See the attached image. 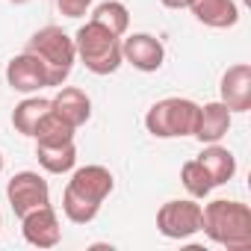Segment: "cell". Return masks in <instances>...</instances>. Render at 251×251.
Masks as SVG:
<instances>
[{"label":"cell","mask_w":251,"mask_h":251,"mask_svg":"<svg viewBox=\"0 0 251 251\" xmlns=\"http://www.w3.org/2000/svg\"><path fill=\"white\" fill-rule=\"evenodd\" d=\"M201 230L210 242L227 251H245L251 248V207L242 201L216 198L201 207Z\"/></svg>","instance_id":"obj_1"},{"label":"cell","mask_w":251,"mask_h":251,"mask_svg":"<svg viewBox=\"0 0 251 251\" xmlns=\"http://www.w3.org/2000/svg\"><path fill=\"white\" fill-rule=\"evenodd\" d=\"M27 50L45 65L48 71V86H62L77 62V45L74 39L62 30V27H42L33 33V39L27 42Z\"/></svg>","instance_id":"obj_2"},{"label":"cell","mask_w":251,"mask_h":251,"mask_svg":"<svg viewBox=\"0 0 251 251\" xmlns=\"http://www.w3.org/2000/svg\"><path fill=\"white\" fill-rule=\"evenodd\" d=\"M74 45H77V59L98 77L115 74L124 62L121 59V36L109 33L103 24H98L92 18L77 30Z\"/></svg>","instance_id":"obj_3"},{"label":"cell","mask_w":251,"mask_h":251,"mask_svg":"<svg viewBox=\"0 0 251 251\" xmlns=\"http://www.w3.org/2000/svg\"><path fill=\"white\" fill-rule=\"evenodd\" d=\"M198 103L189 98H163L145 112V130L154 139H183L195 133Z\"/></svg>","instance_id":"obj_4"},{"label":"cell","mask_w":251,"mask_h":251,"mask_svg":"<svg viewBox=\"0 0 251 251\" xmlns=\"http://www.w3.org/2000/svg\"><path fill=\"white\" fill-rule=\"evenodd\" d=\"M157 230L166 239H189L201 230L198 198H172L157 210Z\"/></svg>","instance_id":"obj_5"},{"label":"cell","mask_w":251,"mask_h":251,"mask_svg":"<svg viewBox=\"0 0 251 251\" xmlns=\"http://www.w3.org/2000/svg\"><path fill=\"white\" fill-rule=\"evenodd\" d=\"M6 198H9V207L12 213L21 219L24 213L42 207V204H50V186L48 180L39 175V172H18L12 175V180L6 183Z\"/></svg>","instance_id":"obj_6"},{"label":"cell","mask_w":251,"mask_h":251,"mask_svg":"<svg viewBox=\"0 0 251 251\" xmlns=\"http://www.w3.org/2000/svg\"><path fill=\"white\" fill-rule=\"evenodd\" d=\"M21 236L27 245L33 248H53L62 239V227H59V216L50 204H42L30 213L21 216Z\"/></svg>","instance_id":"obj_7"},{"label":"cell","mask_w":251,"mask_h":251,"mask_svg":"<svg viewBox=\"0 0 251 251\" xmlns=\"http://www.w3.org/2000/svg\"><path fill=\"white\" fill-rule=\"evenodd\" d=\"M121 59L127 62V65H133L136 71L154 74L166 62V48L151 33H133L127 39H121Z\"/></svg>","instance_id":"obj_8"},{"label":"cell","mask_w":251,"mask_h":251,"mask_svg":"<svg viewBox=\"0 0 251 251\" xmlns=\"http://www.w3.org/2000/svg\"><path fill=\"white\" fill-rule=\"evenodd\" d=\"M65 189L77 192L80 198H86L98 207H103V201L115 189V177L106 166H83V169H71V180Z\"/></svg>","instance_id":"obj_9"},{"label":"cell","mask_w":251,"mask_h":251,"mask_svg":"<svg viewBox=\"0 0 251 251\" xmlns=\"http://www.w3.org/2000/svg\"><path fill=\"white\" fill-rule=\"evenodd\" d=\"M219 100L230 112H248L251 109V65L248 62H236L222 74Z\"/></svg>","instance_id":"obj_10"},{"label":"cell","mask_w":251,"mask_h":251,"mask_svg":"<svg viewBox=\"0 0 251 251\" xmlns=\"http://www.w3.org/2000/svg\"><path fill=\"white\" fill-rule=\"evenodd\" d=\"M6 83L15 92H21V95H36V92H42L48 86V71H45V65L30 50H24V53H18V56L9 59V65H6Z\"/></svg>","instance_id":"obj_11"},{"label":"cell","mask_w":251,"mask_h":251,"mask_svg":"<svg viewBox=\"0 0 251 251\" xmlns=\"http://www.w3.org/2000/svg\"><path fill=\"white\" fill-rule=\"evenodd\" d=\"M233 124V112L222 103V100H210L204 106H198V121H195V133L192 139H198L201 145H213L222 142Z\"/></svg>","instance_id":"obj_12"},{"label":"cell","mask_w":251,"mask_h":251,"mask_svg":"<svg viewBox=\"0 0 251 251\" xmlns=\"http://www.w3.org/2000/svg\"><path fill=\"white\" fill-rule=\"evenodd\" d=\"M50 109L62 121H68L74 130H80L83 124L92 118V98L83 89H77V86H59V92L50 98Z\"/></svg>","instance_id":"obj_13"},{"label":"cell","mask_w":251,"mask_h":251,"mask_svg":"<svg viewBox=\"0 0 251 251\" xmlns=\"http://www.w3.org/2000/svg\"><path fill=\"white\" fill-rule=\"evenodd\" d=\"M189 12L195 15L198 24L210 30H230L239 21V6L233 0H192Z\"/></svg>","instance_id":"obj_14"},{"label":"cell","mask_w":251,"mask_h":251,"mask_svg":"<svg viewBox=\"0 0 251 251\" xmlns=\"http://www.w3.org/2000/svg\"><path fill=\"white\" fill-rule=\"evenodd\" d=\"M195 160L204 166V172L210 175L213 186H225V183L233 180V175H236V157H233L225 145H219V142L204 145V151H201Z\"/></svg>","instance_id":"obj_15"},{"label":"cell","mask_w":251,"mask_h":251,"mask_svg":"<svg viewBox=\"0 0 251 251\" xmlns=\"http://www.w3.org/2000/svg\"><path fill=\"white\" fill-rule=\"evenodd\" d=\"M36 160L48 175H65L77 166V145H74V139L71 142H53V145L36 142Z\"/></svg>","instance_id":"obj_16"},{"label":"cell","mask_w":251,"mask_h":251,"mask_svg":"<svg viewBox=\"0 0 251 251\" xmlns=\"http://www.w3.org/2000/svg\"><path fill=\"white\" fill-rule=\"evenodd\" d=\"M50 109V98H39V95H27L15 109H12V127L21 133V136H30L33 139V130L39 118Z\"/></svg>","instance_id":"obj_17"},{"label":"cell","mask_w":251,"mask_h":251,"mask_svg":"<svg viewBox=\"0 0 251 251\" xmlns=\"http://www.w3.org/2000/svg\"><path fill=\"white\" fill-rule=\"evenodd\" d=\"M92 21L103 24L109 33L115 36H127V27H130V9L121 3V0H103V3H98L92 9Z\"/></svg>","instance_id":"obj_18"},{"label":"cell","mask_w":251,"mask_h":251,"mask_svg":"<svg viewBox=\"0 0 251 251\" xmlns=\"http://www.w3.org/2000/svg\"><path fill=\"white\" fill-rule=\"evenodd\" d=\"M74 127L68 121H62L53 109H48L42 118H39V124H36V130H33V139L36 142H45V145H53V142H71L74 139Z\"/></svg>","instance_id":"obj_19"},{"label":"cell","mask_w":251,"mask_h":251,"mask_svg":"<svg viewBox=\"0 0 251 251\" xmlns=\"http://www.w3.org/2000/svg\"><path fill=\"white\" fill-rule=\"evenodd\" d=\"M180 183H183V189L189 192V198H207L216 186H213V180H210V175L204 172V166L198 163V160H186L183 163V169H180Z\"/></svg>","instance_id":"obj_20"},{"label":"cell","mask_w":251,"mask_h":251,"mask_svg":"<svg viewBox=\"0 0 251 251\" xmlns=\"http://www.w3.org/2000/svg\"><path fill=\"white\" fill-rule=\"evenodd\" d=\"M62 213H65V219L74 222V225H89V222L98 219L100 207L92 204V201H86V198H80L77 192L65 189V192H62Z\"/></svg>","instance_id":"obj_21"},{"label":"cell","mask_w":251,"mask_h":251,"mask_svg":"<svg viewBox=\"0 0 251 251\" xmlns=\"http://www.w3.org/2000/svg\"><path fill=\"white\" fill-rule=\"evenodd\" d=\"M56 6L65 18H83L92 9V0H56Z\"/></svg>","instance_id":"obj_22"},{"label":"cell","mask_w":251,"mask_h":251,"mask_svg":"<svg viewBox=\"0 0 251 251\" xmlns=\"http://www.w3.org/2000/svg\"><path fill=\"white\" fill-rule=\"evenodd\" d=\"M160 3H163L166 9H189L192 0H160Z\"/></svg>","instance_id":"obj_23"},{"label":"cell","mask_w":251,"mask_h":251,"mask_svg":"<svg viewBox=\"0 0 251 251\" xmlns=\"http://www.w3.org/2000/svg\"><path fill=\"white\" fill-rule=\"evenodd\" d=\"M3 166H6V160H3V151H0V172H3Z\"/></svg>","instance_id":"obj_24"},{"label":"cell","mask_w":251,"mask_h":251,"mask_svg":"<svg viewBox=\"0 0 251 251\" xmlns=\"http://www.w3.org/2000/svg\"><path fill=\"white\" fill-rule=\"evenodd\" d=\"M9 3H27V0H9Z\"/></svg>","instance_id":"obj_25"},{"label":"cell","mask_w":251,"mask_h":251,"mask_svg":"<svg viewBox=\"0 0 251 251\" xmlns=\"http://www.w3.org/2000/svg\"><path fill=\"white\" fill-rule=\"evenodd\" d=\"M0 227H3V216H0Z\"/></svg>","instance_id":"obj_26"},{"label":"cell","mask_w":251,"mask_h":251,"mask_svg":"<svg viewBox=\"0 0 251 251\" xmlns=\"http://www.w3.org/2000/svg\"><path fill=\"white\" fill-rule=\"evenodd\" d=\"M248 3H251V0H245V6H248Z\"/></svg>","instance_id":"obj_27"}]
</instances>
